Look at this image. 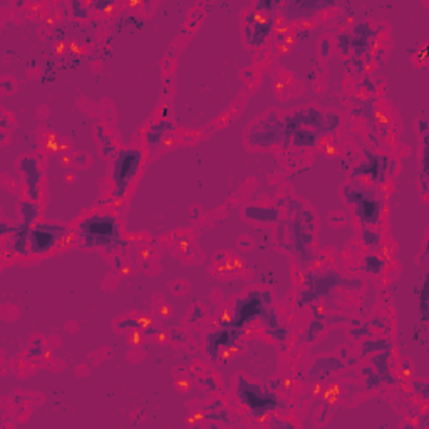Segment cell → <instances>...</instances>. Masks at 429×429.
<instances>
[{
  "label": "cell",
  "instance_id": "38",
  "mask_svg": "<svg viewBox=\"0 0 429 429\" xmlns=\"http://www.w3.org/2000/svg\"><path fill=\"white\" fill-rule=\"evenodd\" d=\"M412 386H414V391L421 396L422 401L429 399V384L426 383V381H414V384Z\"/></svg>",
  "mask_w": 429,
  "mask_h": 429
},
{
  "label": "cell",
  "instance_id": "25",
  "mask_svg": "<svg viewBox=\"0 0 429 429\" xmlns=\"http://www.w3.org/2000/svg\"><path fill=\"white\" fill-rule=\"evenodd\" d=\"M427 163H429V141L427 133L422 134V175H421V186H422V195H427Z\"/></svg>",
  "mask_w": 429,
  "mask_h": 429
},
{
  "label": "cell",
  "instance_id": "26",
  "mask_svg": "<svg viewBox=\"0 0 429 429\" xmlns=\"http://www.w3.org/2000/svg\"><path fill=\"white\" fill-rule=\"evenodd\" d=\"M96 131H97V138L101 139V143H102V154H104V156L116 154L118 149H116V146H114V143H113L111 136L106 134V131H104V126H101V124H99V126H96Z\"/></svg>",
  "mask_w": 429,
  "mask_h": 429
},
{
  "label": "cell",
  "instance_id": "31",
  "mask_svg": "<svg viewBox=\"0 0 429 429\" xmlns=\"http://www.w3.org/2000/svg\"><path fill=\"white\" fill-rule=\"evenodd\" d=\"M282 7V2L279 0H258L255 4V10L258 12H265V14H277V10Z\"/></svg>",
  "mask_w": 429,
  "mask_h": 429
},
{
  "label": "cell",
  "instance_id": "46",
  "mask_svg": "<svg viewBox=\"0 0 429 429\" xmlns=\"http://www.w3.org/2000/svg\"><path fill=\"white\" fill-rule=\"evenodd\" d=\"M52 37H54V40H62L66 37V30L64 27H61V25H57V27L54 29V34H52Z\"/></svg>",
  "mask_w": 429,
  "mask_h": 429
},
{
  "label": "cell",
  "instance_id": "39",
  "mask_svg": "<svg viewBox=\"0 0 429 429\" xmlns=\"http://www.w3.org/2000/svg\"><path fill=\"white\" fill-rule=\"evenodd\" d=\"M396 168H397V161L392 158V156H384V170H386L387 178L394 175Z\"/></svg>",
  "mask_w": 429,
  "mask_h": 429
},
{
  "label": "cell",
  "instance_id": "18",
  "mask_svg": "<svg viewBox=\"0 0 429 429\" xmlns=\"http://www.w3.org/2000/svg\"><path fill=\"white\" fill-rule=\"evenodd\" d=\"M322 133H318L315 129L310 128H300L295 131V134L292 136L290 144H294L295 148H315L318 141L322 139Z\"/></svg>",
  "mask_w": 429,
  "mask_h": 429
},
{
  "label": "cell",
  "instance_id": "24",
  "mask_svg": "<svg viewBox=\"0 0 429 429\" xmlns=\"http://www.w3.org/2000/svg\"><path fill=\"white\" fill-rule=\"evenodd\" d=\"M360 240H362L364 247H367L370 252H378V250L381 248V233L378 232V230H372L369 227H362Z\"/></svg>",
  "mask_w": 429,
  "mask_h": 429
},
{
  "label": "cell",
  "instance_id": "13",
  "mask_svg": "<svg viewBox=\"0 0 429 429\" xmlns=\"http://www.w3.org/2000/svg\"><path fill=\"white\" fill-rule=\"evenodd\" d=\"M260 128L265 129H257L255 128L252 133L248 134V143L255 144V146H261V148H269V146H274L282 141V134H284V128H282V121H279V118L275 121H269V118L260 121L258 124Z\"/></svg>",
  "mask_w": 429,
  "mask_h": 429
},
{
  "label": "cell",
  "instance_id": "56",
  "mask_svg": "<svg viewBox=\"0 0 429 429\" xmlns=\"http://www.w3.org/2000/svg\"><path fill=\"white\" fill-rule=\"evenodd\" d=\"M339 355H341V357L339 359H342V360H345L350 355V350H347V347H341V350H339Z\"/></svg>",
  "mask_w": 429,
  "mask_h": 429
},
{
  "label": "cell",
  "instance_id": "4",
  "mask_svg": "<svg viewBox=\"0 0 429 429\" xmlns=\"http://www.w3.org/2000/svg\"><path fill=\"white\" fill-rule=\"evenodd\" d=\"M144 151L141 148H121L113 159V198L124 200L131 183L139 175Z\"/></svg>",
  "mask_w": 429,
  "mask_h": 429
},
{
  "label": "cell",
  "instance_id": "53",
  "mask_svg": "<svg viewBox=\"0 0 429 429\" xmlns=\"http://www.w3.org/2000/svg\"><path fill=\"white\" fill-rule=\"evenodd\" d=\"M171 337L176 339L178 342H186V336H185L183 332H180V331H173V332H171Z\"/></svg>",
  "mask_w": 429,
  "mask_h": 429
},
{
  "label": "cell",
  "instance_id": "22",
  "mask_svg": "<svg viewBox=\"0 0 429 429\" xmlns=\"http://www.w3.org/2000/svg\"><path fill=\"white\" fill-rule=\"evenodd\" d=\"M386 269V261L379 257L378 253L370 252L367 255H364L362 258V270L369 275H381Z\"/></svg>",
  "mask_w": 429,
  "mask_h": 429
},
{
  "label": "cell",
  "instance_id": "30",
  "mask_svg": "<svg viewBox=\"0 0 429 429\" xmlns=\"http://www.w3.org/2000/svg\"><path fill=\"white\" fill-rule=\"evenodd\" d=\"M349 334H350V337L354 339V341H362V339L365 337H372L374 334H372V331H370V327H369V322H364V324H360V326H357V327H352L349 331Z\"/></svg>",
  "mask_w": 429,
  "mask_h": 429
},
{
  "label": "cell",
  "instance_id": "48",
  "mask_svg": "<svg viewBox=\"0 0 429 429\" xmlns=\"http://www.w3.org/2000/svg\"><path fill=\"white\" fill-rule=\"evenodd\" d=\"M350 64H354L355 67H357V71L359 72H362L364 71V61H362V57H352V59H350Z\"/></svg>",
  "mask_w": 429,
  "mask_h": 429
},
{
  "label": "cell",
  "instance_id": "36",
  "mask_svg": "<svg viewBox=\"0 0 429 429\" xmlns=\"http://www.w3.org/2000/svg\"><path fill=\"white\" fill-rule=\"evenodd\" d=\"M381 384H383V379H381V376H379L378 372H372V374L365 376V384H364L365 391H376V389H379Z\"/></svg>",
  "mask_w": 429,
  "mask_h": 429
},
{
  "label": "cell",
  "instance_id": "1",
  "mask_svg": "<svg viewBox=\"0 0 429 429\" xmlns=\"http://www.w3.org/2000/svg\"><path fill=\"white\" fill-rule=\"evenodd\" d=\"M76 243L81 248H102L108 255H116L126 248L121 235V223L113 213H94L81 220L74 228Z\"/></svg>",
  "mask_w": 429,
  "mask_h": 429
},
{
  "label": "cell",
  "instance_id": "49",
  "mask_svg": "<svg viewBox=\"0 0 429 429\" xmlns=\"http://www.w3.org/2000/svg\"><path fill=\"white\" fill-rule=\"evenodd\" d=\"M362 86L367 89L369 92H376V84H372V81H370L369 76H364V81H362Z\"/></svg>",
  "mask_w": 429,
  "mask_h": 429
},
{
  "label": "cell",
  "instance_id": "21",
  "mask_svg": "<svg viewBox=\"0 0 429 429\" xmlns=\"http://www.w3.org/2000/svg\"><path fill=\"white\" fill-rule=\"evenodd\" d=\"M19 210H20V217H22V223L27 225V227L32 228L35 223H37V218L40 215V205L34 201H20L19 203Z\"/></svg>",
  "mask_w": 429,
  "mask_h": 429
},
{
  "label": "cell",
  "instance_id": "27",
  "mask_svg": "<svg viewBox=\"0 0 429 429\" xmlns=\"http://www.w3.org/2000/svg\"><path fill=\"white\" fill-rule=\"evenodd\" d=\"M67 7L71 9V15L74 19L86 20V19H89V15H91V9H89V5L84 4V2H77V0H72V2L67 4Z\"/></svg>",
  "mask_w": 429,
  "mask_h": 429
},
{
  "label": "cell",
  "instance_id": "40",
  "mask_svg": "<svg viewBox=\"0 0 429 429\" xmlns=\"http://www.w3.org/2000/svg\"><path fill=\"white\" fill-rule=\"evenodd\" d=\"M198 383H200L201 386H205L208 391H215L217 392L218 391V384H217V381H215L211 376H206V378H200L198 379Z\"/></svg>",
  "mask_w": 429,
  "mask_h": 429
},
{
  "label": "cell",
  "instance_id": "20",
  "mask_svg": "<svg viewBox=\"0 0 429 429\" xmlns=\"http://www.w3.org/2000/svg\"><path fill=\"white\" fill-rule=\"evenodd\" d=\"M245 217L255 222L263 223H275L280 222V211L277 208H261V206H247L245 208Z\"/></svg>",
  "mask_w": 429,
  "mask_h": 429
},
{
  "label": "cell",
  "instance_id": "52",
  "mask_svg": "<svg viewBox=\"0 0 429 429\" xmlns=\"http://www.w3.org/2000/svg\"><path fill=\"white\" fill-rule=\"evenodd\" d=\"M203 317V310L200 307H196L195 310H193V313L190 315V322H195V320H198V318H201Z\"/></svg>",
  "mask_w": 429,
  "mask_h": 429
},
{
  "label": "cell",
  "instance_id": "11",
  "mask_svg": "<svg viewBox=\"0 0 429 429\" xmlns=\"http://www.w3.org/2000/svg\"><path fill=\"white\" fill-rule=\"evenodd\" d=\"M19 170L24 175L25 193L29 201L39 203L40 200V181H42V171H40L39 161L34 156H24L19 161Z\"/></svg>",
  "mask_w": 429,
  "mask_h": 429
},
{
  "label": "cell",
  "instance_id": "8",
  "mask_svg": "<svg viewBox=\"0 0 429 429\" xmlns=\"http://www.w3.org/2000/svg\"><path fill=\"white\" fill-rule=\"evenodd\" d=\"M277 14H265L258 10H250L245 14V40L250 47H261L266 44V40L275 29Z\"/></svg>",
  "mask_w": 429,
  "mask_h": 429
},
{
  "label": "cell",
  "instance_id": "14",
  "mask_svg": "<svg viewBox=\"0 0 429 429\" xmlns=\"http://www.w3.org/2000/svg\"><path fill=\"white\" fill-rule=\"evenodd\" d=\"M389 360H392V352H376L369 355V364L376 369V372L381 376L383 383L389 386L399 384V379L391 372Z\"/></svg>",
  "mask_w": 429,
  "mask_h": 429
},
{
  "label": "cell",
  "instance_id": "10",
  "mask_svg": "<svg viewBox=\"0 0 429 429\" xmlns=\"http://www.w3.org/2000/svg\"><path fill=\"white\" fill-rule=\"evenodd\" d=\"M364 154H365V161L354 166L352 171H350V176L352 178L367 176L374 186L384 185L387 181V175L384 170V154L376 153V151L369 148H364Z\"/></svg>",
  "mask_w": 429,
  "mask_h": 429
},
{
  "label": "cell",
  "instance_id": "45",
  "mask_svg": "<svg viewBox=\"0 0 429 429\" xmlns=\"http://www.w3.org/2000/svg\"><path fill=\"white\" fill-rule=\"evenodd\" d=\"M303 218H305V225L308 227V230H312L313 228V220H315L313 218V213L310 210H305L303 211Z\"/></svg>",
  "mask_w": 429,
  "mask_h": 429
},
{
  "label": "cell",
  "instance_id": "23",
  "mask_svg": "<svg viewBox=\"0 0 429 429\" xmlns=\"http://www.w3.org/2000/svg\"><path fill=\"white\" fill-rule=\"evenodd\" d=\"M345 367V362L339 357H324V359H317L315 364H313V369H320V374L326 376L327 372H337V370H342ZM322 376V378H324Z\"/></svg>",
  "mask_w": 429,
  "mask_h": 429
},
{
  "label": "cell",
  "instance_id": "55",
  "mask_svg": "<svg viewBox=\"0 0 429 429\" xmlns=\"http://www.w3.org/2000/svg\"><path fill=\"white\" fill-rule=\"evenodd\" d=\"M359 362V357H352V355H349L347 359H345V365H349V367H352V365H355Z\"/></svg>",
  "mask_w": 429,
  "mask_h": 429
},
{
  "label": "cell",
  "instance_id": "54",
  "mask_svg": "<svg viewBox=\"0 0 429 429\" xmlns=\"http://www.w3.org/2000/svg\"><path fill=\"white\" fill-rule=\"evenodd\" d=\"M417 126H419V133L421 134L427 133V121H426V119H419V121H417Z\"/></svg>",
  "mask_w": 429,
  "mask_h": 429
},
{
  "label": "cell",
  "instance_id": "35",
  "mask_svg": "<svg viewBox=\"0 0 429 429\" xmlns=\"http://www.w3.org/2000/svg\"><path fill=\"white\" fill-rule=\"evenodd\" d=\"M44 352H45V350H44L42 339L37 337V339H34L32 345H30V349L27 350V357H29V359H30V357H40V355H42Z\"/></svg>",
  "mask_w": 429,
  "mask_h": 429
},
{
  "label": "cell",
  "instance_id": "32",
  "mask_svg": "<svg viewBox=\"0 0 429 429\" xmlns=\"http://www.w3.org/2000/svg\"><path fill=\"white\" fill-rule=\"evenodd\" d=\"M336 40H337V49L341 50L344 56H347L350 45H352V34H349V30H344V32L336 35Z\"/></svg>",
  "mask_w": 429,
  "mask_h": 429
},
{
  "label": "cell",
  "instance_id": "5",
  "mask_svg": "<svg viewBox=\"0 0 429 429\" xmlns=\"http://www.w3.org/2000/svg\"><path fill=\"white\" fill-rule=\"evenodd\" d=\"M272 308V294L266 290H250L245 297H238L233 307V315L228 322L220 326H228L235 329H247V326L255 318L263 322Z\"/></svg>",
  "mask_w": 429,
  "mask_h": 429
},
{
  "label": "cell",
  "instance_id": "33",
  "mask_svg": "<svg viewBox=\"0 0 429 429\" xmlns=\"http://www.w3.org/2000/svg\"><path fill=\"white\" fill-rule=\"evenodd\" d=\"M339 126H341V116H339L337 113H327L326 114V124H324V133H332V131H336Z\"/></svg>",
  "mask_w": 429,
  "mask_h": 429
},
{
  "label": "cell",
  "instance_id": "29",
  "mask_svg": "<svg viewBox=\"0 0 429 429\" xmlns=\"http://www.w3.org/2000/svg\"><path fill=\"white\" fill-rule=\"evenodd\" d=\"M427 280L424 279L422 282V287H421V292H419V312H421V322L422 326H427Z\"/></svg>",
  "mask_w": 429,
  "mask_h": 429
},
{
  "label": "cell",
  "instance_id": "44",
  "mask_svg": "<svg viewBox=\"0 0 429 429\" xmlns=\"http://www.w3.org/2000/svg\"><path fill=\"white\" fill-rule=\"evenodd\" d=\"M270 427H289V429H294L295 426L290 424V422H285V421H280L277 416H272V421L269 422Z\"/></svg>",
  "mask_w": 429,
  "mask_h": 429
},
{
  "label": "cell",
  "instance_id": "34",
  "mask_svg": "<svg viewBox=\"0 0 429 429\" xmlns=\"http://www.w3.org/2000/svg\"><path fill=\"white\" fill-rule=\"evenodd\" d=\"M89 9L96 10V12H109L114 5H116V2L114 0H94V2H89Z\"/></svg>",
  "mask_w": 429,
  "mask_h": 429
},
{
  "label": "cell",
  "instance_id": "28",
  "mask_svg": "<svg viewBox=\"0 0 429 429\" xmlns=\"http://www.w3.org/2000/svg\"><path fill=\"white\" fill-rule=\"evenodd\" d=\"M352 37H357V39H365V40H370L372 37H376V30L370 27L367 22H359L354 25V30H352Z\"/></svg>",
  "mask_w": 429,
  "mask_h": 429
},
{
  "label": "cell",
  "instance_id": "6",
  "mask_svg": "<svg viewBox=\"0 0 429 429\" xmlns=\"http://www.w3.org/2000/svg\"><path fill=\"white\" fill-rule=\"evenodd\" d=\"M303 280L308 289L302 290L299 295H297V308H302L305 305H312L313 302L318 300L320 297L329 295L331 292L336 289V287H350V289H357L360 285H350L352 280L344 279L341 274L334 270H329L322 275H313L312 272H307L303 275Z\"/></svg>",
  "mask_w": 429,
  "mask_h": 429
},
{
  "label": "cell",
  "instance_id": "2",
  "mask_svg": "<svg viewBox=\"0 0 429 429\" xmlns=\"http://www.w3.org/2000/svg\"><path fill=\"white\" fill-rule=\"evenodd\" d=\"M342 195L347 205H354V215L362 227H379L383 222L384 211V195L376 188L345 185Z\"/></svg>",
  "mask_w": 429,
  "mask_h": 429
},
{
  "label": "cell",
  "instance_id": "19",
  "mask_svg": "<svg viewBox=\"0 0 429 429\" xmlns=\"http://www.w3.org/2000/svg\"><path fill=\"white\" fill-rule=\"evenodd\" d=\"M175 126H173V123L168 121V119H163V121H158L154 123L153 126L149 128V131L146 133V143H148L149 149L154 151L158 146L161 144V141H163V138L166 136V131L168 129H173Z\"/></svg>",
  "mask_w": 429,
  "mask_h": 429
},
{
  "label": "cell",
  "instance_id": "42",
  "mask_svg": "<svg viewBox=\"0 0 429 429\" xmlns=\"http://www.w3.org/2000/svg\"><path fill=\"white\" fill-rule=\"evenodd\" d=\"M331 47H332V44H331V40H329V39H322V40H320L318 50H320V56L324 57V59H326V57H329V54H331Z\"/></svg>",
  "mask_w": 429,
  "mask_h": 429
},
{
  "label": "cell",
  "instance_id": "43",
  "mask_svg": "<svg viewBox=\"0 0 429 429\" xmlns=\"http://www.w3.org/2000/svg\"><path fill=\"white\" fill-rule=\"evenodd\" d=\"M141 326H143V322L134 320V318H126V320H121V322L118 324V329H128V327H136V329H139Z\"/></svg>",
  "mask_w": 429,
  "mask_h": 429
},
{
  "label": "cell",
  "instance_id": "47",
  "mask_svg": "<svg viewBox=\"0 0 429 429\" xmlns=\"http://www.w3.org/2000/svg\"><path fill=\"white\" fill-rule=\"evenodd\" d=\"M0 89H2L4 92H14V82L9 79H4L0 82Z\"/></svg>",
  "mask_w": 429,
  "mask_h": 429
},
{
  "label": "cell",
  "instance_id": "57",
  "mask_svg": "<svg viewBox=\"0 0 429 429\" xmlns=\"http://www.w3.org/2000/svg\"><path fill=\"white\" fill-rule=\"evenodd\" d=\"M9 126H10V123H9L7 116H5V114H2V128H9Z\"/></svg>",
  "mask_w": 429,
  "mask_h": 429
},
{
  "label": "cell",
  "instance_id": "51",
  "mask_svg": "<svg viewBox=\"0 0 429 429\" xmlns=\"http://www.w3.org/2000/svg\"><path fill=\"white\" fill-rule=\"evenodd\" d=\"M359 372H360V376H369V374H372V372H376V369L372 367V365L370 364H367V365H362V367L359 369Z\"/></svg>",
  "mask_w": 429,
  "mask_h": 429
},
{
  "label": "cell",
  "instance_id": "12",
  "mask_svg": "<svg viewBox=\"0 0 429 429\" xmlns=\"http://www.w3.org/2000/svg\"><path fill=\"white\" fill-rule=\"evenodd\" d=\"M336 2H327V0H290V2L282 4L280 14L287 20H295L299 17H312L318 10L327 7H334Z\"/></svg>",
  "mask_w": 429,
  "mask_h": 429
},
{
  "label": "cell",
  "instance_id": "7",
  "mask_svg": "<svg viewBox=\"0 0 429 429\" xmlns=\"http://www.w3.org/2000/svg\"><path fill=\"white\" fill-rule=\"evenodd\" d=\"M71 233L69 227L50 222H37L29 235V252L32 257H44L54 250L67 235Z\"/></svg>",
  "mask_w": 429,
  "mask_h": 429
},
{
  "label": "cell",
  "instance_id": "9",
  "mask_svg": "<svg viewBox=\"0 0 429 429\" xmlns=\"http://www.w3.org/2000/svg\"><path fill=\"white\" fill-rule=\"evenodd\" d=\"M243 329L220 326V329L206 334V354L213 362H218L220 352L223 349H232L243 336Z\"/></svg>",
  "mask_w": 429,
  "mask_h": 429
},
{
  "label": "cell",
  "instance_id": "15",
  "mask_svg": "<svg viewBox=\"0 0 429 429\" xmlns=\"http://www.w3.org/2000/svg\"><path fill=\"white\" fill-rule=\"evenodd\" d=\"M305 124V119H303V111L299 109V111H294L290 114H287L282 121V128H284V134H282V141H280V148L282 149H287L290 146V141H292V136L295 134L297 129L303 128Z\"/></svg>",
  "mask_w": 429,
  "mask_h": 429
},
{
  "label": "cell",
  "instance_id": "3",
  "mask_svg": "<svg viewBox=\"0 0 429 429\" xmlns=\"http://www.w3.org/2000/svg\"><path fill=\"white\" fill-rule=\"evenodd\" d=\"M237 396L238 401L245 407H248L250 416L253 419H261L269 412L285 409V401L277 394L275 391L263 389L260 384L248 383L243 376H238L237 379Z\"/></svg>",
  "mask_w": 429,
  "mask_h": 429
},
{
  "label": "cell",
  "instance_id": "37",
  "mask_svg": "<svg viewBox=\"0 0 429 429\" xmlns=\"http://www.w3.org/2000/svg\"><path fill=\"white\" fill-rule=\"evenodd\" d=\"M369 327L376 329V331H387V329H391L389 322H387V318L383 317V315H374L369 320Z\"/></svg>",
  "mask_w": 429,
  "mask_h": 429
},
{
  "label": "cell",
  "instance_id": "17",
  "mask_svg": "<svg viewBox=\"0 0 429 429\" xmlns=\"http://www.w3.org/2000/svg\"><path fill=\"white\" fill-rule=\"evenodd\" d=\"M312 313H313V318L310 322V326H308V329L305 332L302 334L300 341L302 342H313L315 339L318 337V334H322V331L326 329V315L322 313L320 307L318 305H312Z\"/></svg>",
  "mask_w": 429,
  "mask_h": 429
},
{
  "label": "cell",
  "instance_id": "50",
  "mask_svg": "<svg viewBox=\"0 0 429 429\" xmlns=\"http://www.w3.org/2000/svg\"><path fill=\"white\" fill-rule=\"evenodd\" d=\"M227 412H213V414H208V419H223L225 422H230V417H223Z\"/></svg>",
  "mask_w": 429,
  "mask_h": 429
},
{
  "label": "cell",
  "instance_id": "16",
  "mask_svg": "<svg viewBox=\"0 0 429 429\" xmlns=\"http://www.w3.org/2000/svg\"><path fill=\"white\" fill-rule=\"evenodd\" d=\"M394 349V344L389 337H367L365 341L360 344V354L359 357L364 359V357H369L370 354H376V352H392Z\"/></svg>",
  "mask_w": 429,
  "mask_h": 429
},
{
  "label": "cell",
  "instance_id": "41",
  "mask_svg": "<svg viewBox=\"0 0 429 429\" xmlns=\"http://www.w3.org/2000/svg\"><path fill=\"white\" fill-rule=\"evenodd\" d=\"M14 230H15V223L10 225V223L5 222V220H2V222H0V235H2L4 238L7 237V235H12Z\"/></svg>",
  "mask_w": 429,
  "mask_h": 429
}]
</instances>
